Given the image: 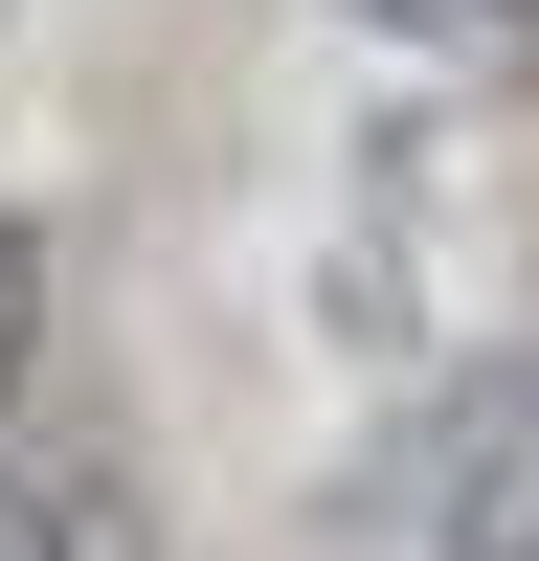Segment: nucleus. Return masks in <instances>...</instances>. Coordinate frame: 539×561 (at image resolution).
Instances as JSON below:
<instances>
[{"mask_svg":"<svg viewBox=\"0 0 539 561\" xmlns=\"http://www.w3.org/2000/svg\"><path fill=\"white\" fill-rule=\"evenodd\" d=\"M0 561H135L113 539V472H45L23 449V472H0Z\"/></svg>","mask_w":539,"mask_h":561,"instance_id":"nucleus-3","label":"nucleus"},{"mask_svg":"<svg viewBox=\"0 0 539 561\" xmlns=\"http://www.w3.org/2000/svg\"><path fill=\"white\" fill-rule=\"evenodd\" d=\"M359 561H539V337H494V359L427 382V427H404Z\"/></svg>","mask_w":539,"mask_h":561,"instance_id":"nucleus-1","label":"nucleus"},{"mask_svg":"<svg viewBox=\"0 0 539 561\" xmlns=\"http://www.w3.org/2000/svg\"><path fill=\"white\" fill-rule=\"evenodd\" d=\"M337 23L404 68H539V0H337Z\"/></svg>","mask_w":539,"mask_h":561,"instance_id":"nucleus-2","label":"nucleus"}]
</instances>
